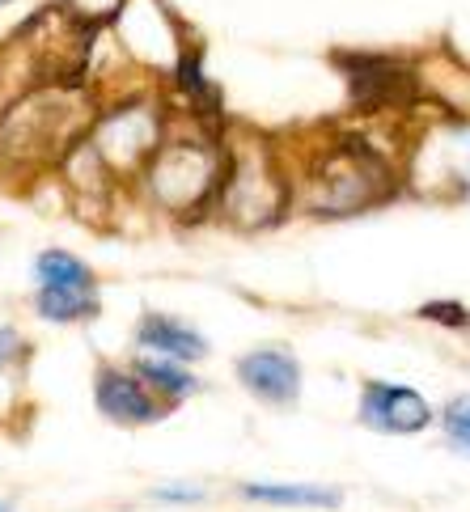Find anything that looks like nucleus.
I'll return each instance as SVG.
<instances>
[{
	"instance_id": "f257e3e1",
	"label": "nucleus",
	"mask_w": 470,
	"mask_h": 512,
	"mask_svg": "<svg viewBox=\"0 0 470 512\" xmlns=\"http://www.w3.org/2000/svg\"><path fill=\"white\" fill-rule=\"evenodd\" d=\"M94 98L85 89L51 85L17 98L0 119V157L9 161H60L94 132Z\"/></svg>"
},
{
	"instance_id": "f03ea898",
	"label": "nucleus",
	"mask_w": 470,
	"mask_h": 512,
	"mask_svg": "<svg viewBox=\"0 0 470 512\" xmlns=\"http://www.w3.org/2000/svg\"><path fill=\"white\" fill-rule=\"evenodd\" d=\"M386 191H390L386 161L360 140H339L310 174V208L327 216L360 212L365 204H377Z\"/></svg>"
},
{
	"instance_id": "7ed1b4c3",
	"label": "nucleus",
	"mask_w": 470,
	"mask_h": 512,
	"mask_svg": "<svg viewBox=\"0 0 470 512\" xmlns=\"http://www.w3.org/2000/svg\"><path fill=\"white\" fill-rule=\"evenodd\" d=\"M221 182H225L221 153L208 140H170L149 161V191L157 195V204L174 212L204 204L208 195L221 191Z\"/></svg>"
},
{
	"instance_id": "20e7f679",
	"label": "nucleus",
	"mask_w": 470,
	"mask_h": 512,
	"mask_svg": "<svg viewBox=\"0 0 470 512\" xmlns=\"http://www.w3.org/2000/svg\"><path fill=\"white\" fill-rule=\"evenodd\" d=\"M288 204L284 178L271 166V157L250 153L242 161H233L225 182H221V208L225 221L238 229H267L280 221V212Z\"/></svg>"
},
{
	"instance_id": "39448f33",
	"label": "nucleus",
	"mask_w": 470,
	"mask_h": 512,
	"mask_svg": "<svg viewBox=\"0 0 470 512\" xmlns=\"http://www.w3.org/2000/svg\"><path fill=\"white\" fill-rule=\"evenodd\" d=\"M161 144H166L161 119L144 102L98 119V127L89 132V153L102 161V170H149Z\"/></svg>"
},
{
	"instance_id": "423d86ee",
	"label": "nucleus",
	"mask_w": 470,
	"mask_h": 512,
	"mask_svg": "<svg viewBox=\"0 0 470 512\" xmlns=\"http://www.w3.org/2000/svg\"><path fill=\"white\" fill-rule=\"evenodd\" d=\"M360 419L373 432L411 436L432 424V407L420 390L399 386V381H369L365 394H360Z\"/></svg>"
},
{
	"instance_id": "0eeeda50",
	"label": "nucleus",
	"mask_w": 470,
	"mask_h": 512,
	"mask_svg": "<svg viewBox=\"0 0 470 512\" xmlns=\"http://www.w3.org/2000/svg\"><path fill=\"white\" fill-rule=\"evenodd\" d=\"M348 89L360 106H394L415 94V72L403 60L386 56H339Z\"/></svg>"
},
{
	"instance_id": "6e6552de",
	"label": "nucleus",
	"mask_w": 470,
	"mask_h": 512,
	"mask_svg": "<svg viewBox=\"0 0 470 512\" xmlns=\"http://www.w3.org/2000/svg\"><path fill=\"white\" fill-rule=\"evenodd\" d=\"M238 377L255 398L276 402V407H288L301 390V364L284 347H259V352L242 356Z\"/></svg>"
},
{
	"instance_id": "1a4fd4ad",
	"label": "nucleus",
	"mask_w": 470,
	"mask_h": 512,
	"mask_svg": "<svg viewBox=\"0 0 470 512\" xmlns=\"http://www.w3.org/2000/svg\"><path fill=\"white\" fill-rule=\"evenodd\" d=\"M94 394H98L102 415H111L115 424H153V419L166 415V398L153 394L140 377L119 373V369H102Z\"/></svg>"
},
{
	"instance_id": "9d476101",
	"label": "nucleus",
	"mask_w": 470,
	"mask_h": 512,
	"mask_svg": "<svg viewBox=\"0 0 470 512\" xmlns=\"http://www.w3.org/2000/svg\"><path fill=\"white\" fill-rule=\"evenodd\" d=\"M136 339H140V347H149V352L166 356V360H200L208 352V343H204L200 331H191V326L174 322V318H161V314L144 318Z\"/></svg>"
},
{
	"instance_id": "9b49d317",
	"label": "nucleus",
	"mask_w": 470,
	"mask_h": 512,
	"mask_svg": "<svg viewBox=\"0 0 470 512\" xmlns=\"http://www.w3.org/2000/svg\"><path fill=\"white\" fill-rule=\"evenodd\" d=\"M432 161L437 170V187H454L462 195H470V127H458V132H445L432 140V153L420 157Z\"/></svg>"
},
{
	"instance_id": "f8f14e48",
	"label": "nucleus",
	"mask_w": 470,
	"mask_h": 512,
	"mask_svg": "<svg viewBox=\"0 0 470 512\" xmlns=\"http://www.w3.org/2000/svg\"><path fill=\"white\" fill-rule=\"evenodd\" d=\"M246 500L259 504H280V508H339V491L331 487H314V483H246L242 487Z\"/></svg>"
},
{
	"instance_id": "ddd939ff",
	"label": "nucleus",
	"mask_w": 470,
	"mask_h": 512,
	"mask_svg": "<svg viewBox=\"0 0 470 512\" xmlns=\"http://www.w3.org/2000/svg\"><path fill=\"white\" fill-rule=\"evenodd\" d=\"M34 276H39V288H94L98 292L94 271L68 250H43L39 263H34Z\"/></svg>"
},
{
	"instance_id": "4468645a",
	"label": "nucleus",
	"mask_w": 470,
	"mask_h": 512,
	"mask_svg": "<svg viewBox=\"0 0 470 512\" xmlns=\"http://www.w3.org/2000/svg\"><path fill=\"white\" fill-rule=\"evenodd\" d=\"M39 314L51 322H81L98 314L94 288H39Z\"/></svg>"
},
{
	"instance_id": "2eb2a0df",
	"label": "nucleus",
	"mask_w": 470,
	"mask_h": 512,
	"mask_svg": "<svg viewBox=\"0 0 470 512\" xmlns=\"http://www.w3.org/2000/svg\"><path fill=\"white\" fill-rule=\"evenodd\" d=\"M136 377L153 394H161V398H183V394L195 390V377L183 369V364H174L166 356H144V360H136Z\"/></svg>"
},
{
	"instance_id": "dca6fc26",
	"label": "nucleus",
	"mask_w": 470,
	"mask_h": 512,
	"mask_svg": "<svg viewBox=\"0 0 470 512\" xmlns=\"http://www.w3.org/2000/svg\"><path fill=\"white\" fill-rule=\"evenodd\" d=\"M441 424H445L449 441H454L458 449H470V398H454V402H449L445 415H441Z\"/></svg>"
},
{
	"instance_id": "f3484780",
	"label": "nucleus",
	"mask_w": 470,
	"mask_h": 512,
	"mask_svg": "<svg viewBox=\"0 0 470 512\" xmlns=\"http://www.w3.org/2000/svg\"><path fill=\"white\" fill-rule=\"evenodd\" d=\"M17 356H22V339H17L9 326H0V364H9Z\"/></svg>"
},
{
	"instance_id": "a211bd4d",
	"label": "nucleus",
	"mask_w": 470,
	"mask_h": 512,
	"mask_svg": "<svg viewBox=\"0 0 470 512\" xmlns=\"http://www.w3.org/2000/svg\"><path fill=\"white\" fill-rule=\"evenodd\" d=\"M157 500H174V504H191V500H200L204 491H195V487H161V491H153Z\"/></svg>"
},
{
	"instance_id": "6ab92c4d",
	"label": "nucleus",
	"mask_w": 470,
	"mask_h": 512,
	"mask_svg": "<svg viewBox=\"0 0 470 512\" xmlns=\"http://www.w3.org/2000/svg\"><path fill=\"white\" fill-rule=\"evenodd\" d=\"M0 512H9V508H5V504H0Z\"/></svg>"
}]
</instances>
